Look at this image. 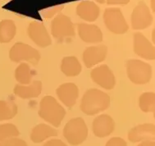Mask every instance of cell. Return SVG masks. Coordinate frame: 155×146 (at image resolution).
Masks as SVG:
<instances>
[{"label": "cell", "mask_w": 155, "mask_h": 146, "mask_svg": "<svg viewBox=\"0 0 155 146\" xmlns=\"http://www.w3.org/2000/svg\"><path fill=\"white\" fill-rule=\"evenodd\" d=\"M127 72L130 81L136 85L147 84L152 78L151 66L138 59H130L127 62Z\"/></svg>", "instance_id": "277c9868"}, {"label": "cell", "mask_w": 155, "mask_h": 146, "mask_svg": "<svg viewBox=\"0 0 155 146\" xmlns=\"http://www.w3.org/2000/svg\"><path fill=\"white\" fill-rule=\"evenodd\" d=\"M99 8L95 3L89 0H84L77 5L76 13L84 21L92 22L99 17Z\"/></svg>", "instance_id": "e0dca14e"}, {"label": "cell", "mask_w": 155, "mask_h": 146, "mask_svg": "<svg viewBox=\"0 0 155 146\" xmlns=\"http://www.w3.org/2000/svg\"><path fill=\"white\" fill-rule=\"evenodd\" d=\"M153 16L144 1L136 5L131 14V26L134 30H144L151 25Z\"/></svg>", "instance_id": "ba28073f"}, {"label": "cell", "mask_w": 155, "mask_h": 146, "mask_svg": "<svg viewBox=\"0 0 155 146\" xmlns=\"http://www.w3.org/2000/svg\"><path fill=\"white\" fill-rule=\"evenodd\" d=\"M58 135L56 130L47 124H39L32 129L31 133V140L34 143H42L43 141L50 137Z\"/></svg>", "instance_id": "d6986e66"}, {"label": "cell", "mask_w": 155, "mask_h": 146, "mask_svg": "<svg viewBox=\"0 0 155 146\" xmlns=\"http://www.w3.org/2000/svg\"><path fill=\"white\" fill-rule=\"evenodd\" d=\"M27 34L30 39L36 45L41 48H46L51 45L50 35H48L45 25L39 22H32L29 25Z\"/></svg>", "instance_id": "30bf717a"}, {"label": "cell", "mask_w": 155, "mask_h": 146, "mask_svg": "<svg viewBox=\"0 0 155 146\" xmlns=\"http://www.w3.org/2000/svg\"><path fill=\"white\" fill-rule=\"evenodd\" d=\"M137 146H155V143L153 141H143Z\"/></svg>", "instance_id": "4dcf8cb0"}, {"label": "cell", "mask_w": 155, "mask_h": 146, "mask_svg": "<svg viewBox=\"0 0 155 146\" xmlns=\"http://www.w3.org/2000/svg\"><path fill=\"white\" fill-rule=\"evenodd\" d=\"M110 97L98 89H90L85 93L81 100L80 108L82 112L89 116H94L108 108Z\"/></svg>", "instance_id": "6da1fadb"}, {"label": "cell", "mask_w": 155, "mask_h": 146, "mask_svg": "<svg viewBox=\"0 0 155 146\" xmlns=\"http://www.w3.org/2000/svg\"><path fill=\"white\" fill-rule=\"evenodd\" d=\"M93 81L105 90H112L116 85L114 74L107 65H101L94 68L90 73Z\"/></svg>", "instance_id": "9c48e42d"}, {"label": "cell", "mask_w": 155, "mask_h": 146, "mask_svg": "<svg viewBox=\"0 0 155 146\" xmlns=\"http://www.w3.org/2000/svg\"><path fill=\"white\" fill-rule=\"evenodd\" d=\"M134 39V52L136 55L146 60L155 58V49L153 45L144 35L137 32L133 36Z\"/></svg>", "instance_id": "8fae6325"}, {"label": "cell", "mask_w": 155, "mask_h": 146, "mask_svg": "<svg viewBox=\"0 0 155 146\" xmlns=\"http://www.w3.org/2000/svg\"><path fill=\"white\" fill-rule=\"evenodd\" d=\"M0 146H28L27 143L17 137L10 138L0 142Z\"/></svg>", "instance_id": "4316f807"}, {"label": "cell", "mask_w": 155, "mask_h": 146, "mask_svg": "<svg viewBox=\"0 0 155 146\" xmlns=\"http://www.w3.org/2000/svg\"><path fill=\"white\" fill-rule=\"evenodd\" d=\"M155 137V127L152 123H144L133 127L128 133V140L132 143L153 141Z\"/></svg>", "instance_id": "4fadbf2b"}, {"label": "cell", "mask_w": 155, "mask_h": 146, "mask_svg": "<svg viewBox=\"0 0 155 146\" xmlns=\"http://www.w3.org/2000/svg\"><path fill=\"white\" fill-rule=\"evenodd\" d=\"M77 31L82 41L89 44H96L103 40V33L96 25L80 23L77 25Z\"/></svg>", "instance_id": "2e32d148"}, {"label": "cell", "mask_w": 155, "mask_h": 146, "mask_svg": "<svg viewBox=\"0 0 155 146\" xmlns=\"http://www.w3.org/2000/svg\"><path fill=\"white\" fill-rule=\"evenodd\" d=\"M20 135L19 130L14 124L4 123L0 125V142Z\"/></svg>", "instance_id": "d4e9b609"}, {"label": "cell", "mask_w": 155, "mask_h": 146, "mask_svg": "<svg viewBox=\"0 0 155 146\" xmlns=\"http://www.w3.org/2000/svg\"><path fill=\"white\" fill-rule=\"evenodd\" d=\"M107 48L104 45L91 46L84 51L83 62L85 67L90 68L102 62L107 57Z\"/></svg>", "instance_id": "5bb4252c"}, {"label": "cell", "mask_w": 155, "mask_h": 146, "mask_svg": "<svg viewBox=\"0 0 155 146\" xmlns=\"http://www.w3.org/2000/svg\"><path fill=\"white\" fill-rule=\"evenodd\" d=\"M9 58L14 62L23 61L36 65L40 60V54L31 45L24 43H16L9 51Z\"/></svg>", "instance_id": "5b68a950"}, {"label": "cell", "mask_w": 155, "mask_h": 146, "mask_svg": "<svg viewBox=\"0 0 155 146\" xmlns=\"http://www.w3.org/2000/svg\"><path fill=\"white\" fill-rule=\"evenodd\" d=\"M17 34V26L12 20L0 22V43L7 44L12 41Z\"/></svg>", "instance_id": "44dd1931"}, {"label": "cell", "mask_w": 155, "mask_h": 146, "mask_svg": "<svg viewBox=\"0 0 155 146\" xmlns=\"http://www.w3.org/2000/svg\"><path fill=\"white\" fill-rule=\"evenodd\" d=\"M139 106L144 112H153L155 110V95L153 92L142 94L139 98Z\"/></svg>", "instance_id": "cb8c5ba5"}, {"label": "cell", "mask_w": 155, "mask_h": 146, "mask_svg": "<svg viewBox=\"0 0 155 146\" xmlns=\"http://www.w3.org/2000/svg\"><path fill=\"white\" fill-rule=\"evenodd\" d=\"M15 78L21 85H29L32 81V71L27 63L21 62L15 70Z\"/></svg>", "instance_id": "603a6c76"}, {"label": "cell", "mask_w": 155, "mask_h": 146, "mask_svg": "<svg viewBox=\"0 0 155 146\" xmlns=\"http://www.w3.org/2000/svg\"><path fill=\"white\" fill-rule=\"evenodd\" d=\"M107 4L109 5H117V4H120V5H125L129 3L130 0H106Z\"/></svg>", "instance_id": "f546056e"}, {"label": "cell", "mask_w": 155, "mask_h": 146, "mask_svg": "<svg viewBox=\"0 0 155 146\" xmlns=\"http://www.w3.org/2000/svg\"><path fill=\"white\" fill-rule=\"evenodd\" d=\"M114 129L115 122L113 118L107 114L98 116L92 123L94 135L99 138H104L110 135Z\"/></svg>", "instance_id": "7c38bea8"}, {"label": "cell", "mask_w": 155, "mask_h": 146, "mask_svg": "<svg viewBox=\"0 0 155 146\" xmlns=\"http://www.w3.org/2000/svg\"><path fill=\"white\" fill-rule=\"evenodd\" d=\"M63 136L71 145L77 146L87 139L88 127L81 118H75L68 121L63 129Z\"/></svg>", "instance_id": "3957f363"}, {"label": "cell", "mask_w": 155, "mask_h": 146, "mask_svg": "<svg viewBox=\"0 0 155 146\" xmlns=\"http://www.w3.org/2000/svg\"><path fill=\"white\" fill-rule=\"evenodd\" d=\"M82 67L77 58L73 56L63 58L61 62V71L67 76H76L81 72Z\"/></svg>", "instance_id": "ffe728a7"}, {"label": "cell", "mask_w": 155, "mask_h": 146, "mask_svg": "<svg viewBox=\"0 0 155 146\" xmlns=\"http://www.w3.org/2000/svg\"><path fill=\"white\" fill-rule=\"evenodd\" d=\"M43 146H68L64 142L58 139H52L48 141Z\"/></svg>", "instance_id": "f1b7e54d"}, {"label": "cell", "mask_w": 155, "mask_h": 146, "mask_svg": "<svg viewBox=\"0 0 155 146\" xmlns=\"http://www.w3.org/2000/svg\"><path fill=\"white\" fill-rule=\"evenodd\" d=\"M51 34L58 40L71 38L75 35L73 23L68 16L58 14L51 23Z\"/></svg>", "instance_id": "52a82bcc"}, {"label": "cell", "mask_w": 155, "mask_h": 146, "mask_svg": "<svg viewBox=\"0 0 155 146\" xmlns=\"http://www.w3.org/2000/svg\"><path fill=\"white\" fill-rule=\"evenodd\" d=\"M57 95L62 104L68 108H72L79 97V89L74 83H64L56 90Z\"/></svg>", "instance_id": "9a60e30c"}, {"label": "cell", "mask_w": 155, "mask_h": 146, "mask_svg": "<svg viewBox=\"0 0 155 146\" xmlns=\"http://www.w3.org/2000/svg\"><path fill=\"white\" fill-rule=\"evenodd\" d=\"M104 21L106 27L113 34H125L129 29L122 12L118 8L106 9L104 13Z\"/></svg>", "instance_id": "8992f818"}, {"label": "cell", "mask_w": 155, "mask_h": 146, "mask_svg": "<svg viewBox=\"0 0 155 146\" xmlns=\"http://www.w3.org/2000/svg\"><path fill=\"white\" fill-rule=\"evenodd\" d=\"M105 146H127V144L122 138L113 137L107 141Z\"/></svg>", "instance_id": "83f0119b"}, {"label": "cell", "mask_w": 155, "mask_h": 146, "mask_svg": "<svg viewBox=\"0 0 155 146\" xmlns=\"http://www.w3.org/2000/svg\"><path fill=\"white\" fill-rule=\"evenodd\" d=\"M17 105L10 100H0V121L13 118L17 114Z\"/></svg>", "instance_id": "7402d4cb"}, {"label": "cell", "mask_w": 155, "mask_h": 146, "mask_svg": "<svg viewBox=\"0 0 155 146\" xmlns=\"http://www.w3.org/2000/svg\"><path fill=\"white\" fill-rule=\"evenodd\" d=\"M39 116L52 126L58 127L66 116V110L53 96L46 95L40 103Z\"/></svg>", "instance_id": "7a4b0ae2"}, {"label": "cell", "mask_w": 155, "mask_h": 146, "mask_svg": "<svg viewBox=\"0 0 155 146\" xmlns=\"http://www.w3.org/2000/svg\"><path fill=\"white\" fill-rule=\"evenodd\" d=\"M42 91V82L35 81L31 85H16L13 93L19 98L23 99L36 98L40 95Z\"/></svg>", "instance_id": "ac0fdd59"}, {"label": "cell", "mask_w": 155, "mask_h": 146, "mask_svg": "<svg viewBox=\"0 0 155 146\" xmlns=\"http://www.w3.org/2000/svg\"><path fill=\"white\" fill-rule=\"evenodd\" d=\"M64 8V5L63 4H60V5L54 6V7H50L48 8L45 9L42 12V16L45 18H51L53 17L54 15L59 13L60 12L62 11V9Z\"/></svg>", "instance_id": "484cf974"}]
</instances>
